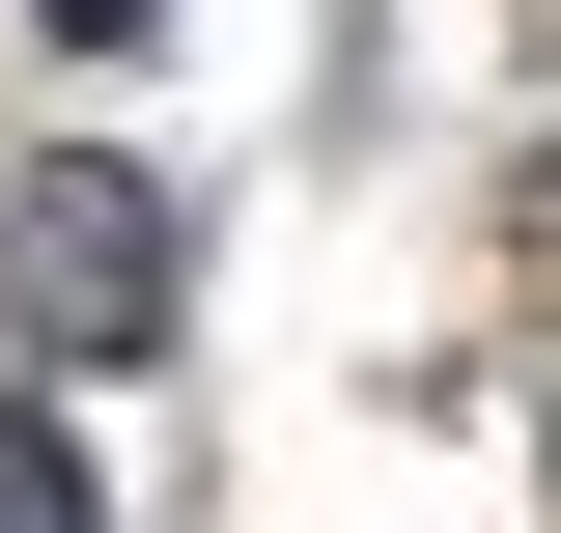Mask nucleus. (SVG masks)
I'll return each instance as SVG.
<instances>
[{"mask_svg": "<svg viewBox=\"0 0 561 533\" xmlns=\"http://www.w3.org/2000/svg\"><path fill=\"white\" fill-rule=\"evenodd\" d=\"M169 169H140V140H28V169H0V337H28V365H169Z\"/></svg>", "mask_w": 561, "mask_h": 533, "instance_id": "obj_1", "label": "nucleus"}, {"mask_svg": "<svg viewBox=\"0 0 561 533\" xmlns=\"http://www.w3.org/2000/svg\"><path fill=\"white\" fill-rule=\"evenodd\" d=\"M505 281L561 309V57H534V113H505Z\"/></svg>", "mask_w": 561, "mask_h": 533, "instance_id": "obj_2", "label": "nucleus"}, {"mask_svg": "<svg viewBox=\"0 0 561 533\" xmlns=\"http://www.w3.org/2000/svg\"><path fill=\"white\" fill-rule=\"evenodd\" d=\"M0 533H84V477H57V450H28V421H0Z\"/></svg>", "mask_w": 561, "mask_h": 533, "instance_id": "obj_3", "label": "nucleus"}]
</instances>
